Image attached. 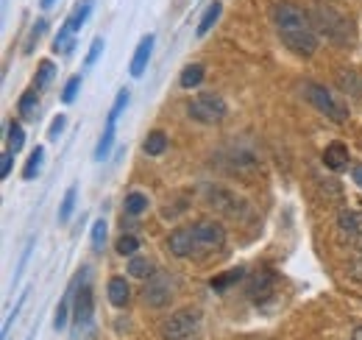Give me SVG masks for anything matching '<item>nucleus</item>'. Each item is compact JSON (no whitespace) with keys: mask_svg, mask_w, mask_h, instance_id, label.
Here are the masks:
<instances>
[{"mask_svg":"<svg viewBox=\"0 0 362 340\" xmlns=\"http://www.w3.org/2000/svg\"><path fill=\"white\" fill-rule=\"evenodd\" d=\"M226 246V229L218 220H195L189 226H179L168 237L170 254L179 259H206Z\"/></svg>","mask_w":362,"mask_h":340,"instance_id":"1","label":"nucleus"},{"mask_svg":"<svg viewBox=\"0 0 362 340\" xmlns=\"http://www.w3.org/2000/svg\"><path fill=\"white\" fill-rule=\"evenodd\" d=\"M271 17H273V26L281 37V42L287 45L296 56H313L317 50V28L313 23V17L290 3V0H279L273 3L271 8Z\"/></svg>","mask_w":362,"mask_h":340,"instance_id":"2","label":"nucleus"},{"mask_svg":"<svg viewBox=\"0 0 362 340\" xmlns=\"http://www.w3.org/2000/svg\"><path fill=\"white\" fill-rule=\"evenodd\" d=\"M315 20H317V31L329 40V42L340 45V47H349L354 34H351V20L346 14H340L337 8L332 6H317L315 8Z\"/></svg>","mask_w":362,"mask_h":340,"instance_id":"3","label":"nucleus"},{"mask_svg":"<svg viewBox=\"0 0 362 340\" xmlns=\"http://www.w3.org/2000/svg\"><path fill=\"white\" fill-rule=\"evenodd\" d=\"M165 340H198L201 335V310L184 307L179 312H170L162 327H159Z\"/></svg>","mask_w":362,"mask_h":340,"instance_id":"4","label":"nucleus"},{"mask_svg":"<svg viewBox=\"0 0 362 340\" xmlns=\"http://www.w3.org/2000/svg\"><path fill=\"white\" fill-rule=\"evenodd\" d=\"M187 115L198 123H206V126H215L221 120H226L228 106L223 101V95L218 92H198L189 103H187Z\"/></svg>","mask_w":362,"mask_h":340,"instance_id":"5","label":"nucleus"},{"mask_svg":"<svg viewBox=\"0 0 362 340\" xmlns=\"http://www.w3.org/2000/svg\"><path fill=\"white\" fill-rule=\"evenodd\" d=\"M304 95H307V101L315 106L317 112H323L329 120H334V123H346V118H349L346 106H343V103H337V101H334V95H332L326 86L304 84Z\"/></svg>","mask_w":362,"mask_h":340,"instance_id":"6","label":"nucleus"},{"mask_svg":"<svg viewBox=\"0 0 362 340\" xmlns=\"http://www.w3.org/2000/svg\"><path fill=\"white\" fill-rule=\"evenodd\" d=\"M206 204H209L212 210L223 212L226 217H248V215H251L248 204H245L240 196H234L231 190H223V187H209V190H206Z\"/></svg>","mask_w":362,"mask_h":340,"instance_id":"7","label":"nucleus"},{"mask_svg":"<svg viewBox=\"0 0 362 340\" xmlns=\"http://www.w3.org/2000/svg\"><path fill=\"white\" fill-rule=\"evenodd\" d=\"M245 293H248V298H251L257 307L268 304V301L276 296V273H273V271H268V268H259V271H257V273L248 279Z\"/></svg>","mask_w":362,"mask_h":340,"instance_id":"8","label":"nucleus"},{"mask_svg":"<svg viewBox=\"0 0 362 340\" xmlns=\"http://www.w3.org/2000/svg\"><path fill=\"white\" fill-rule=\"evenodd\" d=\"M337 234H340V240L349 243L354 251H362V212L360 210L337 215Z\"/></svg>","mask_w":362,"mask_h":340,"instance_id":"9","label":"nucleus"},{"mask_svg":"<svg viewBox=\"0 0 362 340\" xmlns=\"http://www.w3.org/2000/svg\"><path fill=\"white\" fill-rule=\"evenodd\" d=\"M170 298H173V282H170V276L168 273H153L148 279V288H145V301L151 307L162 310V307L170 304Z\"/></svg>","mask_w":362,"mask_h":340,"instance_id":"10","label":"nucleus"},{"mask_svg":"<svg viewBox=\"0 0 362 340\" xmlns=\"http://www.w3.org/2000/svg\"><path fill=\"white\" fill-rule=\"evenodd\" d=\"M92 310H95V304H92V288H90V282L84 279V285L78 288V293L73 298V318H76L78 329L92 324Z\"/></svg>","mask_w":362,"mask_h":340,"instance_id":"11","label":"nucleus"},{"mask_svg":"<svg viewBox=\"0 0 362 340\" xmlns=\"http://www.w3.org/2000/svg\"><path fill=\"white\" fill-rule=\"evenodd\" d=\"M323 165L329 170L349 168V148L343 142H329L326 151H323Z\"/></svg>","mask_w":362,"mask_h":340,"instance_id":"12","label":"nucleus"},{"mask_svg":"<svg viewBox=\"0 0 362 340\" xmlns=\"http://www.w3.org/2000/svg\"><path fill=\"white\" fill-rule=\"evenodd\" d=\"M151 50H153V37L148 34V37H142V42L136 45V53H134V59H132V76H134V79H139V76L145 73L148 59H151Z\"/></svg>","mask_w":362,"mask_h":340,"instance_id":"13","label":"nucleus"},{"mask_svg":"<svg viewBox=\"0 0 362 340\" xmlns=\"http://www.w3.org/2000/svg\"><path fill=\"white\" fill-rule=\"evenodd\" d=\"M109 301L115 307H126L132 301V288H129L126 276H112L109 279Z\"/></svg>","mask_w":362,"mask_h":340,"instance_id":"14","label":"nucleus"},{"mask_svg":"<svg viewBox=\"0 0 362 340\" xmlns=\"http://www.w3.org/2000/svg\"><path fill=\"white\" fill-rule=\"evenodd\" d=\"M17 112H20V118L28 120V123L40 118V95H37V89L23 92V98H20V103H17Z\"/></svg>","mask_w":362,"mask_h":340,"instance_id":"15","label":"nucleus"},{"mask_svg":"<svg viewBox=\"0 0 362 340\" xmlns=\"http://www.w3.org/2000/svg\"><path fill=\"white\" fill-rule=\"evenodd\" d=\"M243 276H245V271H243V268H231V271H226V273L212 276V279H209V288H212L215 293H223V290H228L231 285H237Z\"/></svg>","mask_w":362,"mask_h":340,"instance_id":"16","label":"nucleus"},{"mask_svg":"<svg viewBox=\"0 0 362 340\" xmlns=\"http://www.w3.org/2000/svg\"><path fill=\"white\" fill-rule=\"evenodd\" d=\"M337 84H340V89L349 95H362V76L360 73H354V70H343V73H337Z\"/></svg>","mask_w":362,"mask_h":340,"instance_id":"17","label":"nucleus"},{"mask_svg":"<svg viewBox=\"0 0 362 340\" xmlns=\"http://www.w3.org/2000/svg\"><path fill=\"white\" fill-rule=\"evenodd\" d=\"M221 11H223V6H221V0H215L206 11H204V17H201V23H198V37H204V34H209L212 31V26L218 23V17H221Z\"/></svg>","mask_w":362,"mask_h":340,"instance_id":"18","label":"nucleus"},{"mask_svg":"<svg viewBox=\"0 0 362 340\" xmlns=\"http://www.w3.org/2000/svg\"><path fill=\"white\" fill-rule=\"evenodd\" d=\"M142 148H145L148 157H162L165 148H168V137H165V131H151Z\"/></svg>","mask_w":362,"mask_h":340,"instance_id":"19","label":"nucleus"},{"mask_svg":"<svg viewBox=\"0 0 362 340\" xmlns=\"http://www.w3.org/2000/svg\"><path fill=\"white\" fill-rule=\"evenodd\" d=\"M90 14H92V3H90V0H84V3H78V6H76V11L67 17V26H70V28L78 34V31L84 28V23L90 20Z\"/></svg>","mask_w":362,"mask_h":340,"instance_id":"20","label":"nucleus"},{"mask_svg":"<svg viewBox=\"0 0 362 340\" xmlns=\"http://www.w3.org/2000/svg\"><path fill=\"white\" fill-rule=\"evenodd\" d=\"M73 45H76V31L64 23V26L59 28L56 40H53V50H56V53H70V50H73Z\"/></svg>","mask_w":362,"mask_h":340,"instance_id":"21","label":"nucleus"},{"mask_svg":"<svg viewBox=\"0 0 362 340\" xmlns=\"http://www.w3.org/2000/svg\"><path fill=\"white\" fill-rule=\"evenodd\" d=\"M42 159H45V148H34V154L28 157V162H25V168H23V178H25V181H31V178L40 176Z\"/></svg>","mask_w":362,"mask_h":340,"instance_id":"22","label":"nucleus"},{"mask_svg":"<svg viewBox=\"0 0 362 340\" xmlns=\"http://www.w3.org/2000/svg\"><path fill=\"white\" fill-rule=\"evenodd\" d=\"M204 81V67L201 64H189V67H184V73H181L179 84L184 89H195V86Z\"/></svg>","mask_w":362,"mask_h":340,"instance_id":"23","label":"nucleus"},{"mask_svg":"<svg viewBox=\"0 0 362 340\" xmlns=\"http://www.w3.org/2000/svg\"><path fill=\"white\" fill-rule=\"evenodd\" d=\"M112 145H115V123H106V131H103V137H100V142H98V148H95V159L103 162V159L109 157Z\"/></svg>","mask_w":362,"mask_h":340,"instance_id":"24","label":"nucleus"},{"mask_svg":"<svg viewBox=\"0 0 362 340\" xmlns=\"http://www.w3.org/2000/svg\"><path fill=\"white\" fill-rule=\"evenodd\" d=\"M6 142H8V151H11V154H17V151L23 148V142H25V131H23V126H20L17 120H11V123H8Z\"/></svg>","mask_w":362,"mask_h":340,"instance_id":"25","label":"nucleus"},{"mask_svg":"<svg viewBox=\"0 0 362 340\" xmlns=\"http://www.w3.org/2000/svg\"><path fill=\"white\" fill-rule=\"evenodd\" d=\"M129 273L136 276V279H151V276H153V265H151L145 256H132V262H129Z\"/></svg>","mask_w":362,"mask_h":340,"instance_id":"26","label":"nucleus"},{"mask_svg":"<svg viewBox=\"0 0 362 340\" xmlns=\"http://www.w3.org/2000/svg\"><path fill=\"white\" fill-rule=\"evenodd\" d=\"M76 196H78V190H76V187H67V193H64V198H62V207H59V220H62V223H67V220L73 217Z\"/></svg>","mask_w":362,"mask_h":340,"instance_id":"27","label":"nucleus"},{"mask_svg":"<svg viewBox=\"0 0 362 340\" xmlns=\"http://www.w3.org/2000/svg\"><path fill=\"white\" fill-rule=\"evenodd\" d=\"M53 76H56L53 62H50V59L40 62V67H37V79H34V86H37V89H45V86L53 81Z\"/></svg>","mask_w":362,"mask_h":340,"instance_id":"28","label":"nucleus"},{"mask_svg":"<svg viewBox=\"0 0 362 340\" xmlns=\"http://www.w3.org/2000/svg\"><path fill=\"white\" fill-rule=\"evenodd\" d=\"M145 210H148V196H142V193H129L126 196V215L136 217V215H142Z\"/></svg>","mask_w":362,"mask_h":340,"instance_id":"29","label":"nucleus"},{"mask_svg":"<svg viewBox=\"0 0 362 340\" xmlns=\"http://www.w3.org/2000/svg\"><path fill=\"white\" fill-rule=\"evenodd\" d=\"M136 251H139V240H136L134 234H123V237L117 240V254L134 256Z\"/></svg>","mask_w":362,"mask_h":340,"instance_id":"30","label":"nucleus"},{"mask_svg":"<svg viewBox=\"0 0 362 340\" xmlns=\"http://www.w3.org/2000/svg\"><path fill=\"white\" fill-rule=\"evenodd\" d=\"M70 293L62 298V304H59V310H56V318H53V327L56 329H64V324H67V312H70Z\"/></svg>","mask_w":362,"mask_h":340,"instance_id":"31","label":"nucleus"},{"mask_svg":"<svg viewBox=\"0 0 362 340\" xmlns=\"http://www.w3.org/2000/svg\"><path fill=\"white\" fill-rule=\"evenodd\" d=\"M126 103H129V92L123 89V92L115 98V106H112V112H109V123H117V118H120V112L126 109Z\"/></svg>","mask_w":362,"mask_h":340,"instance_id":"32","label":"nucleus"},{"mask_svg":"<svg viewBox=\"0 0 362 340\" xmlns=\"http://www.w3.org/2000/svg\"><path fill=\"white\" fill-rule=\"evenodd\" d=\"M103 243H106V223L98 220V223L92 226V246H95V251H100Z\"/></svg>","mask_w":362,"mask_h":340,"instance_id":"33","label":"nucleus"},{"mask_svg":"<svg viewBox=\"0 0 362 340\" xmlns=\"http://www.w3.org/2000/svg\"><path fill=\"white\" fill-rule=\"evenodd\" d=\"M78 86H81V76H73L67 86H64V92H62V101L64 103H73L76 101V95H78Z\"/></svg>","mask_w":362,"mask_h":340,"instance_id":"34","label":"nucleus"},{"mask_svg":"<svg viewBox=\"0 0 362 340\" xmlns=\"http://www.w3.org/2000/svg\"><path fill=\"white\" fill-rule=\"evenodd\" d=\"M100 53H103V40H100V37H98V40H95V42H92L90 53H87V59H84V64H87V67H92V64H95V62H98V59H100Z\"/></svg>","mask_w":362,"mask_h":340,"instance_id":"35","label":"nucleus"},{"mask_svg":"<svg viewBox=\"0 0 362 340\" xmlns=\"http://www.w3.org/2000/svg\"><path fill=\"white\" fill-rule=\"evenodd\" d=\"M349 276L357 279V282H362V251H357L354 259L349 262Z\"/></svg>","mask_w":362,"mask_h":340,"instance_id":"36","label":"nucleus"},{"mask_svg":"<svg viewBox=\"0 0 362 340\" xmlns=\"http://www.w3.org/2000/svg\"><path fill=\"white\" fill-rule=\"evenodd\" d=\"M45 28H47L45 20H37V26H34V28H31V34H28V47H25V50H31V47H34V42L45 34Z\"/></svg>","mask_w":362,"mask_h":340,"instance_id":"37","label":"nucleus"},{"mask_svg":"<svg viewBox=\"0 0 362 340\" xmlns=\"http://www.w3.org/2000/svg\"><path fill=\"white\" fill-rule=\"evenodd\" d=\"M64 123H67V120H64V115L53 118V123H50V131H47V137H50V140H59V134L64 131Z\"/></svg>","mask_w":362,"mask_h":340,"instance_id":"38","label":"nucleus"},{"mask_svg":"<svg viewBox=\"0 0 362 340\" xmlns=\"http://www.w3.org/2000/svg\"><path fill=\"white\" fill-rule=\"evenodd\" d=\"M8 173H11V151H6L3 159H0V176L8 178Z\"/></svg>","mask_w":362,"mask_h":340,"instance_id":"39","label":"nucleus"},{"mask_svg":"<svg viewBox=\"0 0 362 340\" xmlns=\"http://www.w3.org/2000/svg\"><path fill=\"white\" fill-rule=\"evenodd\" d=\"M351 178L362 187V165H354V168H351Z\"/></svg>","mask_w":362,"mask_h":340,"instance_id":"40","label":"nucleus"},{"mask_svg":"<svg viewBox=\"0 0 362 340\" xmlns=\"http://www.w3.org/2000/svg\"><path fill=\"white\" fill-rule=\"evenodd\" d=\"M351 340H362V327H357V329H354V335H351Z\"/></svg>","mask_w":362,"mask_h":340,"instance_id":"41","label":"nucleus"},{"mask_svg":"<svg viewBox=\"0 0 362 340\" xmlns=\"http://www.w3.org/2000/svg\"><path fill=\"white\" fill-rule=\"evenodd\" d=\"M53 3H56V0H42V8H50Z\"/></svg>","mask_w":362,"mask_h":340,"instance_id":"42","label":"nucleus"}]
</instances>
